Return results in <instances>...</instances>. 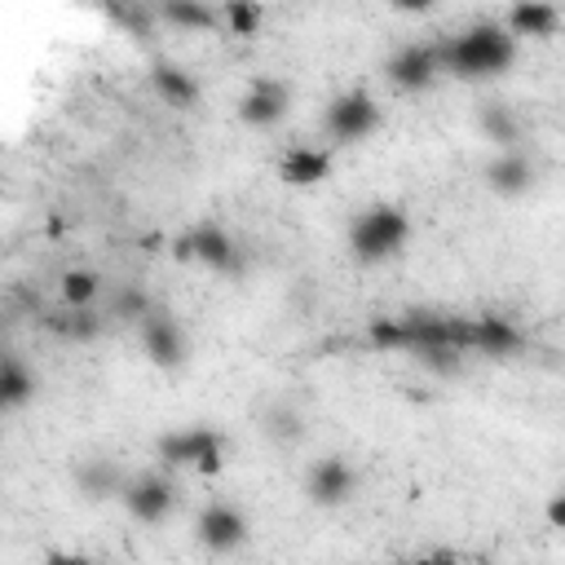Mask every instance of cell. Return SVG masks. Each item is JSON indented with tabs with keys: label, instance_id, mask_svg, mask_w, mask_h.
I'll return each mask as SVG.
<instances>
[{
	"label": "cell",
	"instance_id": "obj_14",
	"mask_svg": "<svg viewBox=\"0 0 565 565\" xmlns=\"http://www.w3.org/2000/svg\"><path fill=\"white\" fill-rule=\"evenodd\" d=\"M146 79H150V93H154L163 106H177V110H194V106H199V79H194L185 66H177V62H168V57H154Z\"/></svg>",
	"mask_w": 565,
	"mask_h": 565
},
{
	"label": "cell",
	"instance_id": "obj_7",
	"mask_svg": "<svg viewBox=\"0 0 565 565\" xmlns=\"http://www.w3.org/2000/svg\"><path fill=\"white\" fill-rule=\"evenodd\" d=\"M172 252H177L181 260H194V265L212 269V274H238V269H243V252H238V243H234L221 225H212V221L190 225V230L177 238Z\"/></svg>",
	"mask_w": 565,
	"mask_h": 565
},
{
	"label": "cell",
	"instance_id": "obj_16",
	"mask_svg": "<svg viewBox=\"0 0 565 565\" xmlns=\"http://www.w3.org/2000/svg\"><path fill=\"white\" fill-rule=\"evenodd\" d=\"M40 327L57 340H71V344H88L106 331V313H97L93 305L88 309H71V305H57V309H44L40 313Z\"/></svg>",
	"mask_w": 565,
	"mask_h": 565
},
{
	"label": "cell",
	"instance_id": "obj_10",
	"mask_svg": "<svg viewBox=\"0 0 565 565\" xmlns=\"http://www.w3.org/2000/svg\"><path fill=\"white\" fill-rule=\"evenodd\" d=\"M472 318V331H468V349L477 358H494V362H508V358H521L525 353V331L516 318L508 313H468Z\"/></svg>",
	"mask_w": 565,
	"mask_h": 565
},
{
	"label": "cell",
	"instance_id": "obj_27",
	"mask_svg": "<svg viewBox=\"0 0 565 565\" xmlns=\"http://www.w3.org/2000/svg\"><path fill=\"white\" fill-rule=\"evenodd\" d=\"M388 4H393L397 13H428L437 0H388Z\"/></svg>",
	"mask_w": 565,
	"mask_h": 565
},
{
	"label": "cell",
	"instance_id": "obj_21",
	"mask_svg": "<svg viewBox=\"0 0 565 565\" xmlns=\"http://www.w3.org/2000/svg\"><path fill=\"white\" fill-rule=\"evenodd\" d=\"M106 296V322H124V327H137V318L154 305V296L137 282H115V287H102Z\"/></svg>",
	"mask_w": 565,
	"mask_h": 565
},
{
	"label": "cell",
	"instance_id": "obj_5",
	"mask_svg": "<svg viewBox=\"0 0 565 565\" xmlns=\"http://www.w3.org/2000/svg\"><path fill=\"white\" fill-rule=\"evenodd\" d=\"M137 340H141V353H146L159 371H177V366H185V358H190L185 327H181L159 300L137 318Z\"/></svg>",
	"mask_w": 565,
	"mask_h": 565
},
{
	"label": "cell",
	"instance_id": "obj_3",
	"mask_svg": "<svg viewBox=\"0 0 565 565\" xmlns=\"http://www.w3.org/2000/svg\"><path fill=\"white\" fill-rule=\"evenodd\" d=\"M154 459L163 468H190V472H216L225 463V437L207 424H190V428H168L154 441Z\"/></svg>",
	"mask_w": 565,
	"mask_h": 565
},
{
	"label": "cell",
	"instance_id": "obj_28",
	"mask_svg": "<svg viewBox=\"0 0 565 565\" xmlns=\"http://www.w3.org/2000/svg\"><path fill=\"white\" fill-rule=\"evenodd\" d=\"M547 516H552V525H561V521H565V499H561V494L552 499V508H547Z\"/></svg>",
	"mask_w": 565,
	"mask_h": 565
},
{
	"label": "cell",
	"instance_id": "obj_1",
	"mask_svg": "<svg viewBox=\"0 0 565 565\" xmlns=\"http://www.w3.org/2000/svg\"><path fill=\"white\" fill-rule=\"evenodd\" d=\"M437 57H441V75H455V79H468V84L499 79L516 62V40L499 22H472L468 31L441 40Z\"/></svg>",
	"mask_w": 565,
	"mask_h": 565
},
{
	"label": "cell",
	"instance_id": "obj_20",
	"mask_svg": "<svg viewBox=\"0 0 565 565\" xmlns=\"http://www.w3.org/2000/svg\"><path fill=\"white\" fill-rule=\"evenodd\" d=\"M154 18L177 26V31H212L221 26L216 9L207 0H154Z\"/></svg>",
	"mask_w": 565,
	"mask_h": 565
},
{
	"label": "cell",
	"instance_id": "obj_8",
	"mask_svg": "<svg viewBox=\"0 0 565 565\" xmlns=\"http://www.w3.org/2000/svg\"><path fill=\"white\" fill-rule=\"evenodd\" d=\"M247 534H252L247 516H243L234 503H225V499L203 503L199 516H194V543H199L203 552H212V556H230V552H238V547L247 543Z\"/></svg>",
	"mask_w": 565,
	"mask_h": 565
},
{
	"label": "cell",
	"instance_id": "obj_17",
	"mask_svg": "<svg viewBox=\"0 0 565 565\" xmlns=\"http://www.w3.org/2000/svg\"><path fill=\"white\" fill-rule=\"evenodd\" d=\"M71 477H75V490H79L84 499H119V490H124V481H128V472H124L115 459H106V455L79 459Z\"/></svg>",
	"mask_w": 565,
	"mask_h": 565
},
{
	"label": "cell",
	"instance_id": "obj_2",
	"mask_svg": "<svg viewBox=\"0 0 565 565\" xmlns=\"http://www.w3.org/2000/svg\"><path fill=\"white\" fill-rule=\"evenodd\" d=\"M411 238V216L397 203H371L349 225V256L358 265H384L393 260Z\"/></svg>",
	"mask_w": 565,
	"mask_h": 565
},
{
	"label": "cell",
	"instance_id": "obj_12",
	"mask_svg": "<svg viewBox=\"0 0 565 565\" xmlns=\"http://www.w3.org/2000/svg\"><path fill=\"white\" fill-rule=\"evenodd\" d=\"M353 490H358V472L340 455H327V459L309 463V472H305V499L313 508H340L353 499Z\"/></svg>",
	"mask_w": 565,
	"mask_h": 565
},
{
	"label": "cell",
	"instance_id": "obj_19",
	"mask_svg": "<svg viewBox=\"0 0 565 565\" xmlns=\"http://www.w3.org/2000/svg\"><path fill=\"white\" fill-rule=\"evenodd\" d=\"M477 124H481V132H486V141H494L499 150H508V146H521V137H525V119L508 106V102H481V110H477Z\"/></svg>",
	"mask_w": 565,
	"mask_h": 565
},
{
	"label": "cell",
	"instance_id": "obj_4",
	"mask_svg": "<svg viewBox=\"0 0 565 565\" xmlns=\"http://www.w3.org/2000/svg\"><path fill=\"white\" fill-rule=\"evenodd\" d=\"M380 128V102L366 93V88H344L327 102L322 110V132L340 146H353V141H366L371 132Z\"/></svg>",
	"mask_w": 565,
	"mask_h": 565
},
{
	"label": "cell",
	"instance_id": "obj_11",
	"mask_svg": "<svg viewBox=\"0 0 565 565\" xmlns=\"http://www.w3.org/2000/svg\"><path fill=\"white\" fill-rule=\"evenodd\" d=\"M543 168L534 154H525L521 146H508L499 150L490 163H486V185L499 194V199H525L534 185H539Z\"/></svg>",
	"mask_w": 565,
	"mask_h": 565
},
{
	"label": "cell",
	"instance_id": "obj_24",
	"mask_svg": "<svg viewBox=\"0 0 565 565\" xmlns=\"http://www.w3.org/2000/svg\"><path fill=\"white\" fill-rule=\"evenodd\" d=\"M260 433L274 441V446H296L305 437V415L291 406V402H274L260 419Z\"/></svg>",
	"mask_w": 565,
	"mask_h": 565
},
{
	"label": "cell",
	"instance_id": "obj_15",
	"mask_svg": "<svg viewBox=\"0 0 565 565\" xmlns=\"http://www.w3.org/2000/svg\"><path fill=\"white\" fill-rule=\"evenodd\" d=\"M503 31L512 40H552L561 31V9L552 0H512Z\"/></svg>",
	"mask_w": 565,
	"mask_h": 565
},
{
	"label": "cell",
	"instance_id": "obj_13",
	"mask_svg": "<svg viewBox=\"0 0 565 565\" xmlns=\"http://www.w3.org/2000/svg\"><path fill=\"white\" fill-rule=\"evenodd\" d=\"M287 110H291V88L282 79H269V75L252 79L238 97V119L247 128H274L287 119Z\"/></svg>",
	"mask_w": 565,
	"mask_h": 565
},
{
	"label": "cell",
	"instance_id": "obj_25",
	"mask_svg": "<svg viewBox=\"0 0 565 565\" xmlns=\"http://www.w3.org/2000/svg\"><path fill=\"white\" fill-rule=\"evenodd\" d=\"M216 18L230 35H256L260 31V4L256 0H221Z\"/></svg>",
	"mask_w": 565,
	"mask_h": 565
},
{
	"label": "cell",
	"instance_id": "obj_23",
	"mask_svg": "<svg viewBox=\"0 0 565 565\" xmlns=\"http://www.w3.org/2000/svg\"><path fill=\"white\" fill-rule=\"evenodd\" d=\"M102 274H93V269H66L62 278H57V305H71V309H88V305H97L102 300Z\"/></svg>",
	"mask_w": 565,
	"mask_h": 565
},
{
	"label": "cell",
	"instance_id": "obj_9",
	"mask_svg": "<svg viewBox=\"0 0 565 565\" xmlns=\"http://www.w3.org/2000/svg\"><path fill=\"white\" fill-rule=\"evenodd\" d=\"M384 79L397 88V93H424L441 79V57H437V44H402L397 53H388L384 62Z\"/></svg>",
	"mask_w": 565,
	"mask_h": 565
},
{
	"label": "cell",
	"instance_id": "obj_18",
	"mask_svg": "<svg viewBox=\"0 0 565 565\" xmlns=\"http://www.w3.org/2000/svg\"><path fill=\"white\" fill-rule=\"evenodd\" d=\"M278 177L287 185H318L331 177V154L318 146H287L278 159Z\"/></svg>",
	"mask_w": 565,
	"mask_h": 565
},
{
	"label": "cell",
	"instance_id": "obj_6",
	"mask_svg": "<svg viewBox=\"0 0 565 565\" xmlns=\"http://www.w3.org/2000/svg\"><path fill=\"white\" fill-rule=\"evenodd\" d=\"M119 503H124V512H128L132 521H141V525H159V521H168L172 508H177V481H172L163 468L137 472V477L124 481Z\"/></svg>",
	"mask_w": 565,
	"mask_h": 565
},
{
	"label": "cell",
	"instance_id": "obj_22",
	"mask_svg": "<svg viewBox=\"0 0 565 565\" xmlns=\"http://www.w3.org/2000/svg\"><path fill=\"white\" fill-rule=\"evenodd\" d=\"M35 397V375L22 358L4 353L0 358V411H22Z\"/></svg>",
	"mask_w": 565,
	"mask_h": 565
},
{
	"label": "cell",
	"instance_id": "obj_26",
	"mask_svg": "<svg viewBox=\"0 0 565 565\" xmlns=\"http://www.w3.org/2000/svg\"><path fill=\"white\" fill-rule=\"evenodd\" d=\"M102 13H106L115 26L132 31V35H146V31H150V13L141 9V0H102Z\"/></svg>",
	"mask_w": 565,
	"mask_h": 565
}]
</instances>
